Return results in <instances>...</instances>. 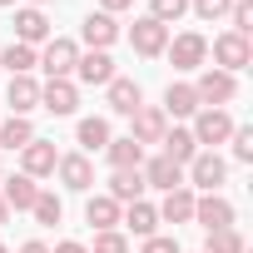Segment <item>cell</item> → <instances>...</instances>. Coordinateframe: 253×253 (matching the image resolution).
<instances>
[{
  "mask_svg": "<svg viewBox=\"0 0 253 253\" xmlns=\"http://www.w3.org/2000/svg\"><path fill=\"white\" fill-rule=\"evenodd\" d=\"M75 60H80V45L75 40H65V35H55V40H45V55L35 60L50 80H70L75 75Z\"/></svg>",
  "mask_w": 253,
  "mask_h": 253,
  "instance_id": "6da1fadb",
  "label": "cell"
},
{
  "mask_svg": "<svg viewBox=\"0 0 253 253\" xmlns=\"http://www.w3.org/2000/svg\"><path fill=\"white\" fill-rule=\"evenodd\" d=\"M194 94H199V104H204V109H223V104L238 94V80H233V75H223V70H204V75H199V84H194Z\"/></svg>",
  "mask_w": 253,
  "mask_h": 253,
  "instance_id": "7a4b0ae2",
  "label": "cell"
},
{
  "mask_svg": "<svg viewBox=\"0 0 253 253\" xmlns=\"http://www.w3.org/2000/svg\"><path fill=\"white\" fill-rule=\"evenodd\" d=\"M228 179V164L213 154V149H199L194 159H189V184L194 189H204V194H218V184Z\"/></svg>",
  "mask_w": 253,
  "mask_h": 253,
  "instance_id": "3957f363",
  "label": "cell"
},
{
  "mask_svg": "<svg viewBox=\"0 0 253 253\" xmlns=\"http://www.w3.org/2000/svg\"><path fill=\"white\" fill-rule=\"evenodd\" d=\"M233 129H238V124L228 119V109H199L189 134H194V144H209V149H213V144H223Z\"/></svg>",
  "mask_w": 253,
  "mask_h": 253,
  "instance_id": "277c9868",
  "label": "cell"
},
{
  "mask_svg": "<svg viewBox=\"0 0 253 253\" xmlns=\"http://www.w3.org/2000/svg\"><path fill=\"white\" fill-rule=\"evenodd\" d=\"M164 55L174 60V70H199V65L209 60V40L189 30V35H174V40L164 45Z\"/></svg>",
  "mask_w": 253,
  "mask_h": 253,
  "instance_id": "5b68a950",
  "label": "cell"
},
{
  "mask_svg": "<svg viewBox=\"0 0 253 253\" xmlns=\"http://www.w3.org/2000/svg\"><path fill=\"white\" fill-rule=\"evenodd\" d=\"M129 119H134V134H129L134 144H159V139H164V129H169V114H164V109H154V104H139Z\"/></svg>",
  "mask_w": 253,
  "mask_h": 253,
  "instance_id": "8992f818",
  "label": "cell"
},
{
  "mask_svg": "<svg viewBox=\"0 0 253 253\" xmlns=\"http://www.w3.org/2000/svg\"><path fill=\"white\" fill-rule=\"evenodd\" d=\"M129 45H134L139 55H164V45H169V25H159V20L139 15V20H134V30H129Z\"/></svg>",
  "mask_w": 253,
  "mask_h": 253,
  "instance_id": "52a82bcc",
  "label": "cell"
},
{
  "mask_svg": "<svg viewBox=\"0 0 253 253\" xmlns=\"http://www.w3.org/2000/svg\"><path fill=\"white\" fill-rule=\"evenodd\" d=\"M213 60H218V70H223V75H233V70H243V65L253 60V50H248V40H243V35H233V30H228V35H218V40H213Z\"/></svg>",
  "mask_w": 253,
  "mask_h": 253,
  "instance_id": "ba28073f",
  "label": "cell"
},
{
  "mask_svg": "<svg viewBox=\"0 0 253 253\" xmlns=\"http://www.w3.org/2000/svg\"><path fill=\"white\" fill-rule=\"evenodd\" d=\"M194 218L213 233V228H233V204L223 199V194H204V199H194Z\"/></svg>",
  "mask_w": 253,
  "mask_h": 253,
  "instance_id": "9c48e42d",
  "label": "cell"
},
{
  "mask_svg": "<svg viewBox=\"0 0 253 253\" xmlns=\"http://www.w3.org/2000/svg\"><path fill=\"white\" fill-rule=\"evenodd\" d=\"M40 40H50V20H45V10H35V5H25V10H15V45H40Z\"/></svg>",
  "mask_w": 253,
  "mask_h": 253,
  "instance_id": "30bf717a",
  "label": "cell"
},
{
  "mask_svg": "<svg viewBox=\"0 0 253 253\" xmlns=\"http://www.w3.org/2000/svg\"><path fill=\"white\" fill-rule=\"evenodd\" d=\"M40 104H45L50 114H75V109H80V89H75L70 80H45V84H40Z\"/></svg>",
  "mask_w": 253,
  "mask_h": 253,
  "instance_id": "8fae6325",
  "label": "cell"
},
{
  "mask_svg": "<svg viewBox=\"0 0 253 253\" xmlns=\"http://www.w3.org/2000/svg\"><path fill=\"white\" fill-rule=\"evenodd\" d=\"M144 189H184V169L174 164V159H164V154H154L149 164H144Z\"/></svg>",
  "mask_w": 253,
  "mask_h": 253,
  "instance_id": "7c38bea8",
  "label": "cell"
},
{
  "mask_svg": "<svg viewBox=\"0 0 253 253\" xmlns=\"http://www.w3.org/2000/svg\"><path fill=\"white\" fill-rule=\"evenodd\" d=\"M20 164H25V174H30V179H40V174H55L60 154H55V144H45V139H30V144L20 149Z\"/></svg>",
  "mask_w": 253,
  "mask_h": 253,
  "instance_id": "4fadbf2b",
  "label": "cell"
},
{
  "mask_svg": "<svg viewBox=\"0 0 253 253\" xmlns=\"http://www.w3.org/2000/svg\"><path fill=\"white\" fill-rule=\"evenodd\" d=\"M55 169H60L65 189H75V194H84V189L94 184V164H89V154H65Z\"/></svg>",
  "mask_w": 253,
  "mask_h": 253,
  "instance_id": "5bb4252c",
  "label": "cell"
},
{
  "mask_svg": "<svg viewBox=\"0 0 253 253\" xmlns=\"http://www.w3.org/2000/svg\"><path fill=\"white\" fill-rule=\"evenodd\" d=\"M119 223L129 228V233H139V238H149V233L159 228V209H154V204H144V199H134L129 209H119Z\"/></svg>",
  "mask_w": 253,
  "mask_h": 253,
  "instance_id": "9a60e30c",
  "label": "cell"
},
{
  "mask_svg": "<svg viewBox=\"0 0 253 253\" xmlns=\"http://www.w3.org/2000/svg\"><path fill=\"white\" fill-rule=\"evenodd\" d=\"M80 35H84L89 50H109V45L119 40V25H114V15L99 10V15H84V30H80Z\"/></svg>",
  "mask_w": 253,
  "mask_h": 253,
  "instance_id": "2e32d148",
  "label": "cell"
},
{
  "mask_svg": "<svg viewBox=\"0 0 253 253\" xmlns=\"http://www.w3.org/2000/svg\"><path fill=\"white\" fill-rule=\"evenodd\" d=\"M75 75H80L84 84H109V80H114V60H109L104 50H89V55L75 60Z\"/></svg>",
  "mask_w": 253,
  "mask_h": 253,
  "instance_id": "e0dca14e",
  "label": "cell"
},
{
  "mask_svg": "<svg viewBox=\"0 0 253 253\" xmlns=\"http://www.w3.org/2000/svg\"><path fill=\"white\" fill-rule=\"evenodd\" d=\"M104 89H109V109H114V114H134V109L144 104V89H139L134 80H119V75H114Z\"/></svg>",
  "mask_w": 253,
  "mask_h": 253,
  "instance_id": "ac0fdd59",
  "label": "cell"
},
{
  "mask_svg": "<svg viewBox=\"0 0 253 253\" xmlns=\"http://www.w3.org/2000/svg\"><path fill=\"white\" fill-rule=\"evenodd\" d=\"M109 199H114V204H134V199H144V174H139V169H114Z\"/></svg>",
  "mask_w": 253,
  "mask_h": 253,
  "instance_id": "d6986e66",
  "label": "cell"
},
{
  "mask_svg": "<svg viewBox=\"0 0 253 253\" xmlns=\"http://www.w3.org/2000/svg\"><path fill=\"white\" fill-rule=\"evenodd\" d=\"M5 99H10V109H15V114H30V109L40 104V84H35L30 75H10V89H5Z\"/></svg>",
  "mask_w": 253,
  "mask_h": 253,
  "instance_id": "ffe728a7",
  "label": "cell"
},
{
  "mask_svg": "<svg viewBox=\"0 0 253 253\" xmlns=\"http://www.w3.org/2000/svg\"><path fill=\"white\" fill-rule=\"evenodd\" d=\"M159 218H164V223H189V218H194V189H189V184H184V189H169Z\"/></svg>",
  "mask_w": 253,
  "mask_h": 253,
  "instance_id": "44dd1931",
  "label": "cell"
},
{
  "mask_svg": "<svg viewBox=\"0 0 253 253\" xmlns=\"http://www.w3.org/2000/svg\"><path fill=\"white\" fill-rule=\"evenodd\" d=\"M35 139V124L25 114H10V119H0V149H25Z\"/></svg>",
  "mask_w": 253,
  "mask_h": 253,
  "instance_id": "7402d4cb",
  "label": "cell"
},
{
  "mask_svg": "<svg viewBox=\"0 0 253 253\" xmlns=\"http://www.w3.org/2000/svg\"><path fill=\"white\" fill-rule=\"evenodd\" d=\"M199 109H204V104H199L194 84H169V89H164V114L184 119V114H199Z\"/></svg>",
  "mask_w": 253,
  "mask_h": 253,
  "instance_id": "603a6c76",
  "label": "cell"
},
{
  "mask_svg": "<svg viewBox=\"0 0 253 253\" xmlns=\"http://www.w3.org/2000/svg\"><path fill=\"white\" fill-rule=\"evenodd\" d=\"M159 144H164V159H174L179 169L199 154V144H194V134H189V129H164V139H159Z\"/></svg>",
  "mask_w": 253,
  "mask_h": 253,
  "instance_id": "cb8c5ba5",
  "label": "cell"
},
{
  "mask_svg": "<svg viewBox=\"0 0 253 253\" xmlns=\"http://www.w3.org/2000/svg\"><path fill=\"white\" fill-rule=\"evenodd\" d=\"M35 194H40V184L30 179V174H15V179H5V209H30L35 204Z\"/></svg>",
  "mask_w": 253,
  "mask_h": 253,
  "instance_id": "d4e9b609",
  "label": "cell"
},
{
  "mask_svg": "<svg viewBox=\"0 0 253 253\" xmlns=\"http://www.w3.org/2000/svg\"><path fill=\"white\" fill-rule=\"evenodd\" d=\"M84 223H94L99 233H104V228H114V223H119V204H114L109 194H94V199L84 204Z\"/></svg>",
  "mask_w": 253,
  "mask_h": 253,
  "instance_id": "484cf974",
  "label": "cell"
},
{
  "mask_svg": "<svg viewBox=\"0 0 253 253\" xmlns=\"http://www.w3.org/2000/svg\"><path fill=\"white\" fill-rule=\"evenodd\" d=\"M104 154H109L114 169H139L144 164V144H134V139H109Z\"/></svg>",
  "mask_w": 253,
  "mask_h": 253,
  "instance_id": "4316f807",
  "label": "cell"
},
{
  "mask_svg": "<svg viewBox=\"0 0 253 253\" xmlns=\"http://www.w3.org/2000/svg\"><path fill=\"white\" fill-rule=\"evenodd\" d=\"M30 213H35V223H45V228H55L60 218H65V204H60V194H35V204H30Z\"/></svg>",
  "mask_w": 253,
  "mask_h": 253,
  "instance_id": "83f0119b",
  "label": "cell"
},
{
  "mask_svg": "<svg viewBox=\"0 0 253 253\" xmlns=\"http://www.w3.org/2000/svg\"><path fill=\"white\" fill-rule=\"evenodd\" d=\"M75 134H80V144L94 154V149L109 144V119H99V114H94V119H80V129H75Z\"/></svg>",
  "mask_w": 253,
  "mask_h": 253,
  "instance_id": "f1b7e54d",
  "label": "cell"
},
{
  "mask_svg": "<svg viewBox=\"0 0 253 253\" xmlns=\"http://www.w3.org/2000/svg\"><path fill=\"white\" fill-rule=\"evenodd\" d=\"M0 65H5L10 75H30V70H35V50L10 40V45H5V55H0Z\"/></svg>",
  "mask_w": 253,
  "mask_h": 253,
  "instance_id": "f546056e",
  "label": "cell"
},
{
  "mask_svg": "<svg viewBox=\"0 0 253 253\" xmlns=\"http://www.w3.org/2000/svg\"><path fill=\"white\" fill-rule=\"evenodd\" d=\"M204 253H243V233L238 228H213Z\"/></svg>",
  "mask_w": 253,
  "mask_h": 253,
  "instance_id": "4dcf8cb0",
  "label": "cell"
},
{
  "mask_svg": "<svg viewBox=\"0 0 253 253\" xmlns=\"http://www.w3.org/2000/svg\"><path fill=\"white\" fill-rule=\"evenodd\" d=\"M89 253H129V238H124L119 228H104V233H94V248Z\"/></svg>",
  "mask_w": 253,
  "mask_h": 253,
  "instance_id": "1f68e13d",
  "label": "cell"
},
{
  "mask_svg": "<svg viewBox=\"0 0 253 253\" xmlns=\"http://www.w3.org/2000/svg\"><path fill=\"white\" fill-rule=\"evenodd\" d=\"M184 10H189V0H154V5H149V20L169 25V20H179Z\"/></svg>",
  "mask_w": 253,
  "mask_h": 253,
  "instance_id": "d6a6232c",
  "label": "cell"
},
{
  "mask_svg": "<svg viewBox=\"0 0 253 253\" xmlns=\"http://www.w3.org/2000/svg\"><path fill=\"white\" fill-rule=\"evenodd\" d=\"M189 5H194L199 20H223V15L233 10V0H189Z\"/></svg>",
  "mask_w": 253,
  "mask_h": 253,
  "instance_id": "836d02e7",
  "label": "cell"
},
{
  "mask_svg": "<svg viewBox=\"0 0 253 253\" xmlns=\"http://www.w3.org/2000/svg\"><path fill=\"white\" fill-rule=\"evenodd\" d=\"M228 20H233V35H243V40H248V30H253V5H248V0H233Z\"/></svg>",
  "mask_w": 253,
  "mask_h": 253,
  "instance_id": "e575fe53",
  "label": "cell"
},
{
  "mask_svg": "<svg viewBox=\"0 0 253 253\" xmlns=\"http://www.w3.org/2000/svg\"><path fill=\"white\" fill-rule=\"evenodd\" d=\"M228 139H233V159L238 164H253V129H233Z\"/></svg>",
  "mask_w": 253,
  "mask_h": 253,
  "instance_id": "d590c367",
  "label": "cell"
},
{
  "mask_svg": "<svg viewBox=\"0 0 253 253\" xmlns=\"http://www.w3.org/2000/svg\"><path fill=\"white\" fill-rule=\"evenodd\" d=\"M139 253H179V243H174V238H159V233H149Z\"/></svg>",
  "mask_w": 253,
  "mask_h": 253,
  "instance_id": "8d00e7d4",
  "label": "cell"
},
{
  "mask_svg": "<svg viewBox=\"0 0 253 253\" xmlns=\"http://www.w3.org/2000/svg\"><path fill=\"white\" fill-rule=\"evenodd\" d=\"M50 253H89V248H84V243H75V238H65V243H55Z\"/></svg>",
  "mask_w": 253,
  "mask_h": 253,
  "instance_id": "74e56055",
  "label": "cell"
},
{
  "mask_svg": "<svg viewBox=\"0 0 253 253\" xmlns=\"http://www.w3.org/2000/svg\"><path fill=\"white\" fill-rule=\"evenodd\" d=\"M134 0H104V15H119V10H129Z\"/></svg>",
  "mask_w": 253,
  "mask_h": 253,
  "instance_id": "f35d334b",
  "label": "cell"
},
{
  "mask_svg": "<svg viewBox=\"0 0 253 253\" xmlns=\"http://www.w3.org/2000/svg\"><path fill=\"white\" fill-rule=\"evenodd\" d=\"M20 253H50V243H40V238H30V243H25Z\"/></svg>",
  "mask_w": 253,
  "mask_h": 253,
  "instance_id": "ab89813d",
  "label": "cell"
},
{
  "mask_svg": "<svg viewBox=\"0 0 253 253\" xmlns=\"http://www.w3.org/2000/svg\"><path fill=\"white\" fill-rule=\"evenodd\" d=\"M5 218H10V209H5V199H0V223H5Z\"/></svg>",
  "mask_w": 253,
  "mask_h": 253,
  "instance_id": "60d3db41",
  "label": "cell"
},
{
  "mask_svg": "<svg viewBox=\"0 0 253 253\" xmlns=\"http://www.w3.org/2000/svg\"><path fill=\"white\" fill-rule=\"evenodd\" d=\"M0 5H15V0H0Z\"/></svg>",
  "mask_w": 253,
  "mask_h": 253,
  "instance_id": "b9f144b4",
  "label": "cell"
},
{
  "mask_svg": "<svg viewBox=\"0 0 253 253\" xmlns=\"http://www.w3.org/2000/svg\"><path fill=\"white\" fill-rule=\"evenodd\" d=\"M40 5H45V0H35V10H40Z\"/></svg>",
  "mask_w": 253,
  "mask_h": 253,
  "instance_id": "7bdbcfd3",
  "label": "cell"
},
{
  "mask_svg": "<svg viewBox=\"0 0 253 253\" xmlns=\"http://www.w3.org/2000/svg\"><path fill=\"white\" fill-rule=\"evenodd\" d=\"M0 253H10V248H0Z\"/></svg>",
  "mask_w": 253,
  "mask_h": 253,
  "instance_id": "ee69618b",
  "label": "cell"
}]
</instances>
